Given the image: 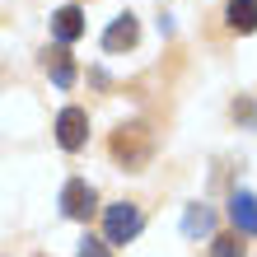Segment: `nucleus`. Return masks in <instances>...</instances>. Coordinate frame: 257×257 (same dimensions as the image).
<instances>
[{"instance_id": "11", "label": "nucleus", "mask_w": 257, "mask_h": 257, "mask_svg": "<svg viewBox=\"0 0 257 257\" xmlns=\"http://www.w3.org/2000/svg\"><path fill=\"white\" fill-rule=\"evenodd\" d=\"M210 257H243V243H238V234H220L215 243H210Z\"/></svg>"}, {"instance_id": "5", "label": "nucleus", "mask_w": 257, "mask_h": 257, "mask_svg": "<svg viewBox=\"0 0 257 257\" xmlns=\"http://www.w3.org/2000/svg\"><path fill=\"white\" fill-rule=\"evenodd\" d=\"M136 38H141V24H136L131 14H122V19H112V24H108V33H103V47H108V52H126V47H136Z\"/></svg>"}, {"instance_id": "9", "label": "nucleus", "mask_w": 257, "mask_h": 257, "mask_svg": "<svg viewBox=\"0 0 257 257\" xmlns=\"http://www.w3.org/2000/svg\"><path fill=\"white\" fill-rule=\"evenodd\" d=\"M183 229L196 238V234H210V229H215V215H210V210L206 206H187V220H183Z\"/></svg>"}, {"instance_id": "12", "label": "nucleus", "mask_w": 257, "mask_h": 257, "mask_svg": "<svg viewBox=\"0 0 257 257\" xmlns=\"http://www.w3.org/2000/svg\"><path fill=\"white\" fill-rule=\"evenodd\" d=\"M80 257H108V243H98V238H84Z\"/></svg>"}, {"instance_id": "4", "label": "nucleus", "mask_w": 257, "mask_h": 257, "mask_svg": "<svg viewBox=\"0 0 257 257\" xmlns=\"http://www.w3.org/2000/svg\"><path fill=\"white\" fill-rule=\"evenodd\" d=\"M56 141H61V150H80L89 141V117H84V108H66L61 117H56Z\"/></svg>"}, {"instance_id": "3", "label": "nucleus", "mask_w": 257, "mask_h": 257, "mask_svg": "<svg viewBox=\"0 0 257 257\" xmlns=\"http://www.w3.org/2000/svg\"><path fill=\"white\" fill-rule=\"evenodd\" d=\"M61 210L70 220H89L94 215V187H89L84 178H70V183L61 187Z\"/></svg>"}, {"instance_id": "10", "label": "nucleus", "mask_w": 257, "mask_h": 257, "mask_svg": "<svg viewBox=\"0 0 257 257\" xmlns=\"http://www.w3.org/2000/svg\"><path fill=\"white\" fill-rule=\"evenodd\" d=\"M47 70H52V80L61 84V89L75 84V66H70V56H66V52H52V56H47Z\"/></svg>"}, {"instance_id": "6", "label": "nucleus", "mask_w": 257, "mask_h": 257, "mask_svg": "<svg viewBox=\"0 0 257 257\" xmlns=\"http://www.w3.org/2000/svg\"><path fill=\"white\" fill-rule=\"evenodd\" d=\"M229 220H234V229H238V234H257V196H252V192H234V201H229Z\"/></svg>"}, {"instance_id": "2", "label": "nucleus", "mask_w": 257, "mask_h": 257, "mask_svg": "<svg viewBox=\"0 0 257 257\" xmlns=\"http://www.w3.org/2000/svg\"><path fill=\"white\" fill-rule=\"evenodd\" d=\"M150 150H155V141H150V131L145 126H126V131H117L112 136V155L126 164V169H141V164L150 159Z\"/></svg>"}, {"instance_id": "1", "label": "nucleus", "mask_w": 257, "mask_h": 257, "mask_svg": "<svg viewBox=\"0 0 257 257\" xmlns=\"http://www.w3.org/2000/svg\"><path fill=\"white\" fill-rule=\"evenodd\" d=\"M141 224H145L141 206L117 201V206H108V220H103V229H108V243H131V238L141 234Z\"/></svg>"}, {"instance_id": "7", "label": "nucleus", "mask_w": 257, "mask_h": 257, "mask_svg": "<svg viewBox=\"0 0 257 257\" xmlns=\"http://www.w3.org/2000/svg\"><path fill=\"white\" fill-rule=\"evenodd\" d=\"M52 33L61 38V42H75V38L84 33V10L80 5H61V10L52 14Z\"/></svg>"}, {"instance_id": "8", "label": "nucleus", "mask_w": 257, "mask_h": 257, "mask_svg": "<svg viewBox=\"0 0 257 257\" xmlns=\"http://www.w3.org/2000/svg\"><path fill=\"white\" fill-rule=\"evenodd\" d=\"M229 24L238 33H252L257 28V0H229Z\"/></svg>"}]
</instances>
